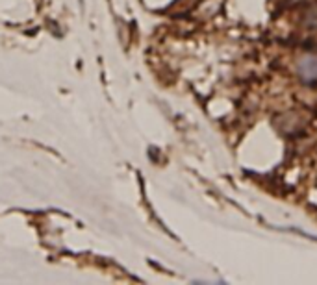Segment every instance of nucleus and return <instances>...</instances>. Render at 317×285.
Here are the masks:
<instances>
[{"mask_svg":"<svg viewBox=\"0 0 317 285\" xmlns=\"http://www.w3.org/2000/svg\"><path fill=\"white\" fill-rule=\"evenodd\" d=\"M299 74L303 76L304 82H313L317 80V58H304L299 65Z\"/></svg>","mask_w":317,"mask_h":285,"instance_id":"nucleus-1","label":"nucleus"}]
</instances>
